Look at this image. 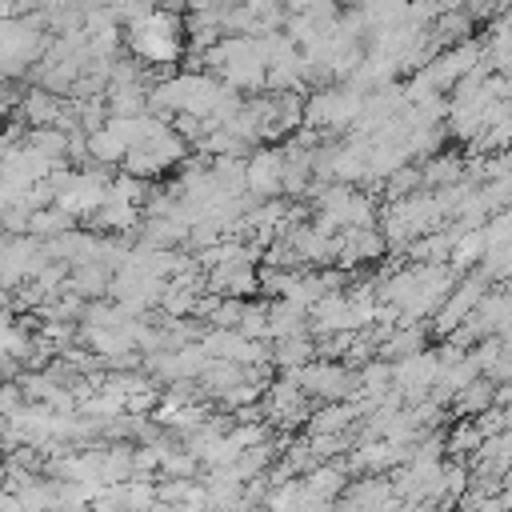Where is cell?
<instances>
[{"label": "cell", "instance_id": "obj_10", "mask_svg": "<svg viewBox=\"0 0 512 512\" xmlns=\"http://www.w3.org/2000/svg\"><path fill=\"white\" fill-rule=\"evenodd\" d=\"M296 332H308V312L296 308V304L284 300V296H272V300H268V340L296 336Z\"/></svg>", "mask_w": 512, "mask_h": 512}, {"label": "cell", "instance_id": "obj_11", "mask_svg": "<svg viewBox=\"0 0 512 512\" xmlns=\"http://www.w3.org/2000/svg\"><path fill=\"white\" fill-rule=\"evenodd\" d=\"M144 92H148L144 80L108 84V88H104V108H108V116H136V112H144Z\"/></svg>", "mask_w": 512, "mask_h": 512}, {"label": "cell", "instance_id": "obj_17", "mask_svg": "<svg viewBox=\"0 0 512 512\" xmlns=\"http://www.w3.org/2000/svg\"><path fill=\"white\" fill-rule=\"evenodd\" d=\"M480 252H484V236H480V228H464V232L452 240V248H448V268L460 276V272L476 268Z\"/></svg>", "mask_w": 512, "mask_h": 512}, {"label": "cell", "instance_id": "obj_15", "mask_svg": "<svg viewBox=\"0 0 512 512\" xmlns=\"http://www.w3.org/2000/svg\"><path fill=\"white\" fill-rule=\"evenodd\" d=\"M72 224H76V216L64 212V208H56V204H44V208H32V212H28V236H36V240L60 236V232H68Z\"/></svg>", "mask_w": 512, "mask_h": 512}, {"label": "cell", "instance_id": "obj_16", "mask_svg": "<svg viewBox=\"0 0 512 512\" xmlns=\"http://www.w3.org/2000/svg\"><path fill=\"white\" fill-rule=\"evenodd\" d=\"M124 152H128V144H124L108 124H100V128L88 132V160H92V164H108V168H116Z\"/></svg>", "mask_w": 512, "mask_h": 512}, {"label": "cell", "instance_id": "obj_2", "mask_svg": "<svg viewBox=\"0 0 512 512\" xmlns=\"http://www.w3.org/2000/svg\"><path fill=\"white\" fill-rule=\"evenodd\" d=\"M296 384L308 400H348L356 392V372L340 360H320L312 356L308 364L296 368Z\"/></svg>", "mask_w": 512, "mask_h": 512}, {"label": "cell", "instance_id": "obj_3", "mask_svg": "<svg viewBox=\"0 0 512 512\" xmlns=\"http://www.w3.org/2000/svg\"><path fill=\"white\" fill-rule=\"evenodd\" d=\"M388 364H392V388L404 396V404H416L420 396H428L432 380L440 376V360L428 344L400 356V360H388Z\"/></svg>", "mask_w": 512, "mask_h": 512}, {"label": "cell", "instance_id": "obj_7", "mask_svg": "<svg viewBox=\"0 0 512 512\" xmlns=\"http://www.w3.org/2000/svg\"><path fill=\"white\" fill-rule=\"evenodd\" d=\"M428 344V324L424 320H408V324H396L380 344H376V356L380 360H400V356H408V352H416V348H424Z\"/></svg>", "mask_w": 512, "mask_h": 512}, {"label": "cell", "instance_id": "obj_24", "mask_svg": "<svg viewBox=\"0 0 512 512\" xmlns=\"http://www.w3.org/2000/svg\"><path fill=\"white\" fill-rule=\"evenodd\" d=\"M0 472H4V460H0Z\"/></svg>", "mask_w": 512, "mask_h": 512}, {"label": "cell", "instance_id": "obj_21", "mask_svg": "<svg viewBox=\"0 0 512 512\" xmlns=\"http://www.w3.org/2000/svg\"><path fill=\"white\" fill-rule=\"evenodd\" d=\"M476 444H480V432H476L472 416H460V424H452V428L444 432V452H448V456H468Z\"/></svg>", "mask_w": 512, "mask_h": 512}, {"label": "cell", "instance_id": "obj_9", "mask_svg": "<svg viewBox=\"0 0 512 512\" xmlns=\"http://www.w3.org/2000/svg\"><path fill=\"white\" fill-rule=\"evenodd\" d=\"M464 176V156L460 152H444L436 148L432 156L420 160V184L424 188H440V184H452Z\"/></svg>", "mask_w": 512, "mask_h": 512}, {"label": "cell", "instance_id": "obj_4", "mask_svg": "<svg viewBox=\"0 0 512 512\" xmlns=\"http://www.w3.org/2000/svg\"><path fill=\"white\" fill-rule=\"evenodd\" d=\"M280 172H284V160H280V148L276 144L248 148V160H244V192L252 200L280 196Z\"/></svg>", "mask_w": 512, "mask_h": 512}, {"label": "cell", "instance_id": "obj_18", "mask_svg": "<svg viewBox=\"0 0 512 512\" xmlns=\"http://www.w3.org/2000/svg\"><path fill=\"white\" fill-rule=\"evenodd\" d=\"M380 188H384V200H400V196L424 188V184H420V164H408V160H404L400 168H392V172L380 180Z\"/></svg>", "mask_w": 512, "mask_h": 512}, {"label": "cell", "instance_id": "obj_23", "mask_svg": "<svg viewBox=\"0 0 512 512\" xmlns=\"http://www.w3.org/2000/svg\"><path fill=\"white\" fill-rule=\"evenodd\" d=\"M4 16H16V8H12V0H0V20Z\"/></svg>", "mask_w": 512, "mask_h": 512}, {"label": "cell", "instance_id": "obj_20", "mask_svg": "<svg viewBox=\"0 0 512 512\" xmlns=\"http://www.w3.org/2000/svg\"><path fill=\"white\" fill-rule=\"evenodd\" d=\"M236 332L248 336V340H268V300L260 304H248L240 308V320H236Z\"/></svg>", "mask_w": 512, "mask_h": 512}, {"label": "cell", "instance_id": "obj_5", "mask_svg": "<svg viewBox=\"0 0 512 512\" xmlns=\"http://www.w3.org/2000/svg\"><path fill=\"white\" fill-rule=\"evenodd\" d=\"M344 484H348V472H344L340 456L320 460V464H312L308 472H300V488H304L308 496L324 500V504H336V496L344 492Z\"/></svg>", "mask_w": 512, "mask_h": 512}, {"label": "cell", "instance_id": "obj_6", "mask_svg": "<svg viewBox=\"0 0 512 512\" xmlns=\"http://www.w3.org/2000/svg\"><path fill=\"white\" fill-rule=\"evenodd\" d=\"M140 204H128V200H104L92 216H84L88 220V228L92 232H116V236H128V232H136V224H140Z\"/></svg>", "mask_w": 512, "mask_h": 512}, {"label": "cell", "instance_id": "obj_13", "mask_svg": "<svg viewBox=\"0 0 512 512\" xmlns=\"http://www.w3.org/2000/svg\"><path fill=\"white\" fill-rule=\"evenodd\" d=\"M316 356V340L308 332H296V336H280L272 340V368H300Z\"/></svg>", "mask_w": 512, "mask_h": 512}, {"label": "cell", "instance_id": "obj_1", "mask_svg": "<svg viewBox=\"0 0 512 512\" xmlns=\"http://www.w3.org/2000/svg\"><path fill=\"white\" fill-rule=\"evenodd\" d=\"M180 36H184V16L152 4L148 12L128 20L124 44L140 64H176L180 60Z\"/></svg>", "mask_w": 512, "mask_h": 512}, {"label": "cell", "instance_id": "obj_14", "mask_svg": "<svg viewBox=\"0 0 512 512\" xmlns=\"http://www.w3.org/2000/svg\"><path fill=\"white\" fill-rule=\"evenodd\" d=\"M492 404V380L488 376H472L464 388H456L452 392V400H448V408L456 412V416H476L480 408H488Z\"/></svg>", "mask_w": 512, "mask_h": 512}, {"label": "cell", "instance_id": "obj_12", "mask_svg": "<svg viewBox=\"0 0 512 512\" xmlns=\"http://www.w3.org/2000/svg\"><path fill=\"white\" fill-rule=\"evenodd\" d=\"M60 100L64 96H56V92H48V88H28L24 92V100H20V116H24V124L32 128V124H56V116H60Z\"/></svg>", "mask_w": 512, "mask_h": 512}, {"label": "cell", "instance_id": "obj_19", "mask_svg": "<svg viewBox=\"0 0 512 512\" xmlns=\"http://www.w3.org/2000/svg\"><path fill=\"white\" fill-rule=\"evenodd\" d=\"M120 172H132V176H144V180H156V176H164V168H160V160L144 148V144H132L124 156H120V164H116Z\"/></svg>", "mask_w": 512, "mask_h": 512}, {"label": "cell", "instance_id": "obj_22", "mask_svg": "<svg viewBox=\"0 0 512 512\" xmlns=\"http://www.w3.org/2000/svg\"><path fill=\"white\" fill-rule=\"evenodd\" d=\"M240 308H244V300H240V296H220V300H216V308L208 312V324H216V328H236Z\"/></svg>", "mask_w": 512, "mask_h": 512}, {"label": "cell", "instance_id": "obj_8", "mask_svg": "<svg viewBox=\"0 0 512 512\" xmlns=\"http://www.w3.org/2000/svg\"><path fill=\"white\" fill-rule=\"evenodd\" d=\"M360 420V412L352 408V400H320V408L308 412L304 428L308 432H348Z\"/></svg>", "mask_w": 512, "mask_h": 512}]
</instances>
